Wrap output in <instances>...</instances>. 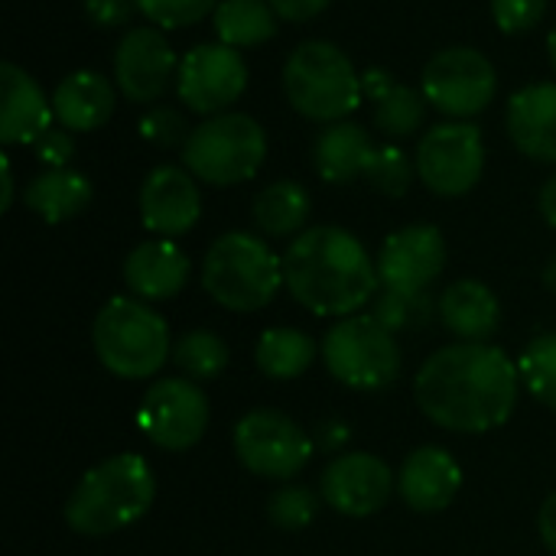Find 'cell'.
Returning a JSON list of instances; mask_svg holds the SVG:
<instances>
[{
	"label": "cell",
	"mask_w": 556,
	"mask_h": 556,
	"mask_svg": "<svg viewBox=\"0 0 556 556\" xmlns=\"http://www.w3.org/2000/svg\"><path fill=\"white\" fill-rule=\"evenodd\" d=\"M521 371L495 345L456 342L433 352L417 371L420 410L453 433H489L511 420Z\"/></svg>",
	"instance_id": "6da1fadb"
},
{
	"label": "cell",
	"mask_w": 556,
	"mask_h": 556,
	"mask_svg": "<svg viewBox=\"0 0 556 556\" xmlns=\"http://www.w3.org/2000/svg\"><path fill=\"white\" fill-rule=\"evenodd\" d=\"M283 283L316 316H355L381 287L365 244L332 225L306 228L283 254Z\"/></svg>",
	"instance_id": "7a4b0ae2"
},
{
	"label": "cell",
	"mask_w": 556,
	"mask_h": 556,
	"mask_svg": "<svg viewBox=\"0 0 556 556\" xmlns=\"http://www.w3.org/2000/svg\"><path fill=\"white\" fill-rule=\"evenodd\" d=\"M156 498V476L143 456L117 453L81 476L65 502V521L81 538H108L137 525Z\"/></svg>",
	"instance_id": "3957f363"
},
{
	"label": "cell",
	"mask_w": 556,
	"mask_h": 556,
	"mask_svg": "<svg viewBox=\"0 0 556 556\" xmlns=\"http://www.w3.org/2000/svg\"><path fill=\"white\" fill-rule=\"evenodd\" d=\"M283 91L296 114L316 124L345 121L365 94L352 59L326 39L300 42L283 65Z\"/></svg>",
	"instance_id": "277c9868"
},
{
	"label": "cell",
	"mask_w": 556,
	"mask_h": 556,
	"mask_svg": "<svg viewBox=\"0 0 556 556\" xmlns=\"http://www.w3.org/2000/svg\"><path fill=\"white\" fill-rule=\"evenodd\" d=\"M98 362L124 381L156 375L173 355L166 319L134 296H114L101 306L91 329Z\"/></svg>",
	"instance_id": "5b68a950"
},
{
	"label": "cell",
	"mask_w": 556,
	"mask_h": 556,
	"mask_svg": "<svg viewBox=\"0 0 556 556\" xmlns=\"http://www.w3.org/2000/svg\"><path fill=\"white\" fill-rule=\"evenodd\" d=\"M202 287L225 309H264L283 287V257H277L257 235L228 231L212 241L202 261Z\"/></svg>",
	"instance_id": "8992f818"
},
{
	"label": "cell",
	"mask_w": 556,
	"mask_h": 556,
	"mask_svg": "<svg viewBox=\"0 0 556 556\" xmlns=\"http://www.w3.org/2000/svg\"><path fill=\"white\" fill-rule=\"evenodd\" d=\"M267 156L264 127L241 111L205 117L182 147V166L208 186H238L257 176Z\"/></svg>",
	"instance_id": "52a82bcc"
},
{
	"label": "cell",
	"mask_w": 556,
	"mask_h": 556,
	"mask_svg": "<svg viewBox=\"0 0 556 556\" xmlns=\"http://www.w3.org/2000/svg\"><path fill=\"white\" fill-rule=\"evenodd\" d=\"M323 358L336 381L355 391H381L401 375L397 336L375 316H345L323 339Z\"/></svg>",
	"instance_id": "ba28073f"
},
{
	"label": "cell",
	"mask_w": 556,
	"mask_h": 556,
	"mask_svg": "<svg viewBox=\"0 0 556 556\" xmlns=\"http://www.w3.org/2000/svg\"><path fill=\"white\" fill-rule=\"evenodd\" d=\"M420 91L427 104L450 117H476L495 101L498 72L485 52L472 46H450L427 62Z\"/></svg>",
	"instance_id": "9c48e42d"
},
{
	"label": "cell",
	"mask_w": 556,
	"mask_h": 556,
	"mask_svg": "<svg viewBox=\"0 0 556 556\" xmlns=\"http://www.w3.org/2000/svg\"><path fill=\"white\" fill-rule=\"evenodd\" d=\"M485 169V140L476 124L450 121L430 127L417 143V176L420 182L446 199L476 189Z\"/></svg>",
	"instance_id": "30bf717a"
},
{
	"label": "cell",
	"mask_w": 556,
	"mask_h": 556,
	"mask_svg": "<svg viewBox=\"0 0 556 556\" xmlns=\"http://www.w3.org/2000/svg\"><path fill=\"white\" fill-rule=\"evenodd\" d=\"M235 453L248 472L283 482L306 469L313 459V440L280 410H251L235 427Z\"/></svg>",
	"instance_id": "8fae6325"
},
{
	"label": "cell",
	"mask_w": 556,
	"mask_h": 556,
	"mask_svg": "<svg viewBox=\"0 0 556 556\" xmlns=\"http://www.w3.org/2000/svg\"><path fill=\"white\" fill-rule=\"evenodd\" d=\"M137 427L160 450H192L208 430V401L189 378H160L140 401Z\"/></svg>",
	"instance_id": "7c38bea8"
},
{
	"label": "cell",
	"mask_w": 556,
	"mask_h": 556,
	"mask_svg": "<svg viewBox=\"0 0 556 556\" xmlns=\"http://www.w3.org/2000/svg\"><path fill=\"white\" fill-rule=\"evenodd\" d=\"M248 88V65L238 49L225 42H205L182 55L176 91L195 114H225Z\"/></svg>",
	"instance_id": "4fadbf2b"
},
{
	"label": "cell",
	"mask_w": 556,
	"mask_h": 556,
	"mask_svg": "<svg viewBox=\"0 0 556 556\" xmlns=\"http://www.w3.org/2000/svg\"><path fill=\"white\" fill-rule=\"evenodd\" d=\"M179 78V59L156 26H134L114 52V81L134 104H153Z\"/></svg>",
	"instance_id": "5bb4252c"
},
{
	"label": "cell",
	"mask_w": 556,
	"mask_h": 556,
	"mask_svg": "<svg viewBox=\"0 0 556 556\" xmlns=\"http://www.w3.org/2000/svg\"><path fill=\"white\" fill-rule=\"evenodd\" d=\"M378 280L394 293H427L446 267V238L437 225H407L394 231L378 254Z\"/></svg>",
	"instance_id": "9a60e30c"
},
{
	"label": "cell",
	"mask_w": 556,
	"mask_h": 556,
	"mask_svg": "<svg viewBox=\"0 0 556 556\" xmlns=\"http://www.w3.org/2000/svg\"><path fill=\"white\" fill-rule=\"evenodd\" d=\"M394 489H397V476L375 453H345L332 459L319 482L323 502L345 518L378 515L391 502Z\"/></svg>",
	"instance_id": "2e32d148"
},
{
	"label": "cell",
	"mask_w": 556,
	"mask_h": 556,
	"mask_svg": "<svg viewBox=\"0 0 556 556\" xmlns=\"http://www.w3.org/2000/svg\"><path fill=\"white\" fill-rule=\"evenodd\" d=\"M140 218L156 238H179L202 218V192L186 166H156L140 186Z\"/></svg>",
	"instance_id": "e0dca14e"
},
{
	"label": "cell",
	"mask_w": 556,
	"mask_h": 556,
	"mask_svg": "<svg viewBox=\"0 0 556 556\" xmlns=\"http://www.w3.org/2000/svg\"><path fill=\"white\" fill-rule=\"evenodd\" d=\"M463 489V469L459 463L440 450V446H420L414 450L401 472H397V492L401 498L420 511V515H437L453 505V498Z\"/></svg>",
	"instance_id": "ac0fdd59"
},
{
	"label": "cell",
	"mask_w": 556,
	"mask_h": 556,
	"mask_svg": "<svg viewBox=\"0 0 556 556\" xmlns=\"http://www.w3.org/2000/svg\"><path fill=\"white\" fill-rule=\"evenodd\" d=\"M0 85H3V111H0V140L7 147L16 143H36L52 127V101L39 88V81L20 68L16 62L0 65Z\"/></svg>",
	"instance_id": "d6986e66"
},
{
	"label": "cell",
	"mask_w": 556,
	"mask_h": 556,
	"mask_svg": "<svg viewBox=\"0 0 556 556\" xmlns=\"http://www.w3.org/2000/svg\"><path fill=\"white\" fill-rule=\"evenodd\" d=\"M505 124L521 153L538 163H556V81H538L515 91Z\"/></svg>",
	"instance_id": "ffe728a7"
},
{
	"label": "cell",
	"mask_w": 556,
	"mask_h": 556,
	"mask_svg": "<svg viewBox=\"0 0 556 556\" xmlns=\"http://www.w3.org/2000/svg\"><path fill=\"white\" fill-rule=\"evenodd\" d=\"M124 280L140 300H173L189 280V257L173 238H153L137 244L124 261Z\"/></svg>",
	"instance_id": "44dd1931"
},
{
	"label": "cell",
	"mask_w": 556,
	"mask_h": 556,
	"mask_svg": "<svg viewBox=\"0 0 556 556\" xmlns=\"http://www.w3.org/2000/svg\"><path fill=\"white\" fill-rule=\"evenodd\" d=\"M114 104H117L114 85L91 68L65 75L52 91V114L59 127L72 134H91L104 127L114 114Z\"/></svg>",
	"instance_id": "7402d4cb"
},
{
	"label": "cell",
	"mask_w": 556,
	"mask_h": 556,
	"mask_svg": "<svg viewBox=\"0 0 556 556\" xmlns=\"http://www.w3.org/2000/svg\"><path fill=\"white\" fill-rule=\"evenodd\" d=\"M378 156V147L371 134L362 124L336 121L323 127V134L313 143V166L326 182L349 186L358 176H368L371 163Z\"/></svg>",
	"instance_id": "603a6c76"
},
{
	"label": "cell",
	"mask_w": 556,
	"mask_h": 556,
	"mask_svg": "<svg viewBox=\"0 0 556 556\" xmlns=\"http://www.w3.org/2000/svg\"><path fill=\"white\" fill-rule=\"evenodd\" d=\"M440 313H443L446 329L453 336H459L463 342H485L489 336H495L498 319H502L498 296L482 280L450 283L443 290Z\"/></svg>",
	"instance_id": "cb8c5ba5"
},
{
	"label": "cell",
	"mask_w": 556,
	"mask_h": 556,
	"mask_svg": "<svg viewBox=\"0 0 556 556\" xmlns=\"http://www.w3.org/2000/svg\"><path fill=\"white\" fill-rule=\"evenodd\" d=\"M94 199L91 179L78 169H42L29 186H26V205L46 222V225H62L75 215H81Z\"/></svg>",
	"instance_id": "d4e9b609"
},
{
	"label": "cell",
	"mask_w": 556,
	"mask_h": 556,
	"mask_svg": "<svg viewBox=\"0 0 556 556\" xmlns=\"http://www.w3.org/2000/svg\"><path fill=\"white\" fill-rule=\"evenodd\" d=\"M309 212H313V199H309L306 186H300L293 179H277V182L264 186L251 208L254 225L270 238L303 235Z\"/></svg>",
	"instance_id": "484cf974"
},
{
	"label": "cell",
	"mask_w": 556,
	"mask_h": 556,
	"mask_svg": "<svg viewBox=\"0 0 556 556\" xmlns=\"http://www.w3.org/2000/svg\"><path fill=\"white\" fill-rule=\"evenodd\" d=\"M215 33L231 49L261 46L277 36V13L267 0H222L212 13Z\"/></svg>",
	"instance_id": "4316f807"
},
{
	"label": "cell",
	"mask_w": 556,
	"mask_h": 556,
	"mask_svg": "<svg viewBox=\"0 0 556 556\" xmlns=\"http://www.w3.org/2000/svg\"><path fill=\"white\" fill-rule=\"evenodd\" d=\"M316 358V342L300 329H267L257 339V365L274 381H293L306 375Z\"/></svg>",
	"instance_id": "83f0119b"
},
{
	"label": "cell",
	"mask_w": 556,
	"mask_h": 556,
	"mask_svg": "<svg viewBox=\"0 0 556 556\" xmlns=\"http://www.w3.org/2000/svg\"><path fill=\"white\" fill-rule=\"evenodd\" d=\"M427 117V98L424 91L394 81L381 98H375V127L388 137H410Z\"/></svg>",
	"instance_id": "f1b7e54d"
},
{
	"label": "cell",
	"mask_w": 556,
	"mask_h": 556,
	"mask_svg": "<svg viewBox=\"0 0 556 556\" xmlns=\"http://www.w3.org/2000/svg\"><path fill=\"white\" fill-rule=\"evenodd\" d=\"M228 345L222 336L208 332V329H195L186 332L176 345H173V362L179 365V371H186L189 378L199 381H212L228 368Z\"/></svg>",
	"instance_id": "f546056e"
},
{
	"label": "cell",
	"mask_w": 556,
	"mask_h": 556,
	"mask_svg": "<svg viewBox=\"0 0 556 556\" xmlns=\"http://www.w3.org/2000/svg\"><path fill=\"white\" fill-rule=\"evenodd\" d=\"M518 371H521L525 388L541 404H547L551 410H556V332L534 339L525 349V355L518 362Z\"/></svg>",
	"instance_id": "4dcf8cb0"
},
{
	"label": "cell",
	"mask_w": 556,
	"mask_h": 556,
	"mask_svg": "<svg viewBox=\"0 0 556 556\" xmlns=\"http://www.w3.org/2000/svg\"><path fill=\"white\" fill-rule=\"evenodd\" d=\"M414 173H417V160H410L401 147H378V156L368 169V182L391 195V199H401L410 192L414 186Z\"/></svg>",
	"instance_id": "1f68e13d"
},
{
	"label": "cell",
	"mask_w": 556,
	"mask_h": 556,
	"mask_svg": "<svg viewBox=\"0 0 556 556\" xmlns=\"http://www.w3.org/2000/svg\"><path fill=\"white\" fill-rule=\"evenodd\" d=\"M378 323H384L394 336L401 329H410V326H424L430 319V300L427 293H394V290H384L378 300H375V313H371Z\"/></svg>",
	"instance_id": "d6a6232c"
},
{
	"label": "cell",
	"mask_w": 556,
	"mask_h": 556,
	"mask_svg": "<svg viewBox=\"0 0 556 556\" xmlns=\"http://www.w3.org/2000/svg\"><path fill=\"white\" fill-rule=\"evenodd\" d=\"M222 0H137V10L156 26V29H182L195 26L208 13H215Z\"/></svg>",
	"instance_id": "836d02e7"
},
{
	"label": "cell",
	"mask_w": 556,
	"mask_h": 556,
	"mask_svg": "<svg viewBox=\"0 0 556 556\" xmlns=\"http://www.w3.org/2000/svg\"><path fill=\"white\" fill-rule=\"evenodd\" d=\"M267 515H270V521H274L280 531H303V528L316 518V498H313L309 489L287 485V489H280V492L270 498Z\"/></svg>",
	"instance_id": "e575fe53"
},
{
	"label": "cell",
	"mask_w": 556,
	"mask_h": 556,
	"mask_svg": "<svg viewBox=\"0 0 556 556\" xmlns=\"http://www.w3.org/2000/svg\"><path fill=\"white\" fill-rule=\"evenodd\" d=\"M140 134H143V140H150L156 147H186L192 127L176 108L156 104L153 111H147L140 117Z\"/></svg>",
	"instance_id": "d590c367"
},
{
	"label": "cell",
	"mask_w": 556,
	"mask_h": 556,
	"mask_svg": "<svg viewBox=\"0 0 556 556\" xmlns=\"http://www.w3.org/2000/svg\"><path fill=\"white\" fill-rule=\"evenodd\" d=\"M547 13V0H492V16L502 33L518 36L534 29Z\"/></svg>",
	"instance_id": "8d00e7d4"
},
{
	"label": "cell",
	"mask_w": 556,
	"mask_h": 556,
	"mask_svg": "<svg viewBox=\"0 0 556 556\" xmlns=\"http://www.w3.org/2000/svg\"><path fill=\"white\" fill-rule=\"evenodd\" d=\"M33 147L39 163H46V169H65L68 160L75 156V137L65 127H49Z\"/></svg>",
	"instance_id": "74e56055"
},
{
	"label": "cell",
	"mask_w": 556,
	"mask_h": 556,
	"mask_svg": "<svg viewBox=\"0 0 556 556\" xmlns=\"http://www.w3.org/2000/svg\"><path fill=\"white\" fill-rule=\"evenodd\" d=\"M137 10V0H85V13L94 26L101 29H114L124 26L130 20V13Z\"/></svg>",
	"instance_id": "f35d334b"
},
{
	"label": "cell",
	"mask_w": 556,
	"mask_h": 556,
	"mask_svg": "<svg viewBox=\"0 0 556 556\" xmlns=\"http://www.w3.org/2000/svg\"><path fill=\"white\" fill-rule=\"evenodd\" d=\"M274 7V13L287 23H306L313 16H319L332 0H267Z\"/></svg>",
	"instance_id": "ab89813d"
},
{
	"label": "cell",
	"mask_w": 556,
	"mask_h": 556,
	"mask_svg": "<svg viewBox=\"0 0 556 556\" xmlns=\"http://www.w3.org/2000/svg\"><path fill=\"white\" fill-rule=\"evenodd\" d=\"M538 528H541V541L547 544V551L556 556V492L541 505L538 515Z\"/></svg>",
	"instance_id": "60d3db41"
},
{
	"label": "cell",
	"mask_w": 556,
	"mask_h": 556,
	"mask_svg": "<svg viewBox=\"0 0 556 556\" xmlns=\"http://www.w3.org/2000/svg\"><path fill=\"white\" fill-rule=\"evenodd\" d=\"M362 85H365V94L375 101V98H381V94L394 85V75L384 72V68H368V72L362 75Z\"/></svg>",
	"instance_id": "b9f144b4"
},
{
	"label": "cell",
	"mask_w": 556,
	"mask_h": 556,
	"mask_svg": "<svg viewBox=\"0 0 556 556\" xmlns=\"http://www.w3.org/2000/svg\"><path fill=\"white\" fill-rule=\"evenodd\" d=\"M538 205H541L544 222L556 228V176H551V179L541 186V199H538Z\"/></svg>",
	"instance_id": "7bdbcfd3"
},
{
	"label": "cell",
	"mask_w": 556,
	"mask_h": 556,
	"mask_svg": "<svg viewBox=\"0 0 556 556\" xmlns=\"http://www.w3.org/2000/svg\"><path fill=\"white\" fill-rule=\"evenodd\" d=\"M0 179H3V199H0V208L7 212L13 205V169H10V160L3 156L0 160Z\"/></svg>",
	"instance_id": "ee69618b"
},
{
	"label": "cell",
	"mask_w": 556,
	"mask_h": 556,
	"mask_svg": "<svg viewBox=\"0 0 556 556\" xmlns=\"http://www.w3.org/2000/svg\"><path fill=\"white\" fill-rule=\"evenodd\" d=\"M544 283H547V287L556 293V257L547 264V270H544Z\"/></svg>",
	"instance_id": "f6af8a7d"
},
{
	"label": "cell",
	"mask_w": 556,
	"mask_h": 556,
	"mask_svg": "<svg viewBox=\"0 0 556 556\" xmlns=\"http://www.w3.org/2000/svg\"><path fill=\"white\" fill-rule=\"evenodd\" d=\"M547 55H551V65H554L556 72V26L551 29V36H547Z\"/></svg>",
	"instance_id": "bcb514c9"
}]
</instances>
